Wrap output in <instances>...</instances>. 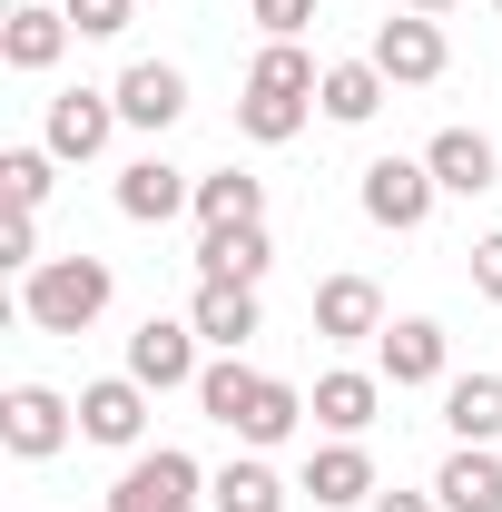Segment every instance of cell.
Returning a JSON list of instances; mask_svg holds the SVG:
<instances>
[{
  "instance_id": "cell-5",
  "label": "cell",
  "mask_w": 502,
  "mask_h": 512,
  "mask_svg": "<svg viewBox=\"0 0 502 512\" xmlns=\"http://www.w3.org/2000/svg\"><path fill=\"white\" fill-rule=\"evenodd\" d=\"M119 128H128V119H119V99H109V89H60V99H50V119H40V148H50L60 168H89Z\"/></svg>"
},
{
  "instance_id": "cell-23",
  "label": "cell",
  "mask_w": 502,
  "mask_h": 512,
  "mask_svg": "<svg viewBox=\"0 0 502 512\" xmlns=\"http://www.w3.org/2000/svg\"><path fill=\"white\" fill-rule=\"evenodd\" d=\"M207 512H286V483L266 453H237L227 473H207Z\"/></svg>"
},
{
  "instance_id": "cell-12",
  "label": "cell",
  "mask_w": 502,
  "mask_h": 512,
  "mask_svg": "<svg viewBox=\"0 0 502 512\" xmlns=\"http://www.w3.org/2000/svg\"><path fill=\"white\" fill-rule=\"evenodd\" d=\"M178 207H197L188 168H168V158H128V168H119V217H128V227H168Z\"/></svg>"
},
{
  "instance_id": "cell-3",
  "label": "cell",
  "mask_w": 502,
  "mask_h": 512,
  "mask_svg": "<svg viewBox=\"0 0 502 512\" xmlns=\"http://www.w3.org/2000/svg\"><path fill=\"white\" fill-rule=\"evenodd\" d=\"M69 434H79V394H60V384H10L0 394V444L20 463H50Z\"/></svg>"
},
{
  "instance_id": "cell-34",
  "label": "cell",
  "mask_w": 502,
  "mask_h": 512,
  "mask_svg": "<svg viewBox=\"0 0 502 512\" xmlns=\"http://www.w3.org/2000/svg\"><path fill=\"white\" fill-rule=\"evenodd\" d=\"M404 10H424V20H443V10H453V0H404Z\"/></svg>"
},
{
  "instance_id": "cell-33",
  "label": "cell",
  "mask_w": 502,
  "mask_h": 512,
  "mask_svg": "<svg viewBox=\"0 0 502 512\" xmlns=\"http://www.w3.org/2000/svg\"><path fill=\"white\" fill-rule=\"evenodd\" d=\"M365 512H443V503H434V493H375Z\"/></svg>"
},
{
  "instance_id": "cell-25",
  "label": "cell",
  "mask_w": 502,
  "mask_h": 512,
  "mask_svg": "<svg viewBox=\"0 0 502 512\" xmlns=\"http://www.w3.org/2000/svg\"><path fill=\"white\" fill-rule=\"evenodd\" d=\"M256 384H266V375H256L247 355H207V375H197L188 394L207 404V424H227V434H237V414L256 404Z\"/></svg>"
},
{
  "instance_id": "cell-31",
  "label": "cell",
  "mask_w": 502,
  "mask_h": 512,
  "mask_svg": "<svg viewBox=\"0 0 502 512\" xmlns=\"http://www.w3.org/2000/svg\"><path fill=\"white\" fill-rule=\"evenodd\" d=\"M306 20H315V0H256V30H266V40H296Z\"/></svg>"
},
{
  "instance_id": "cell-32",
  "label": "cell",
  "mask_w": 502,
  "mask_h": 512,
  "mask_svg": "<svg viewBox=\"0 0 502 512\" xmlns=\"http://www.w3.org/2000/svg\"><path fill=\"white\" fill-rule=\"evenodd\" d=\"M473 286H483V296H493V306H502V227H493V237H483V247H473Z\"/></svg>"
},
{
  "instance_id": "cell-6",
  "label": "cell",
  "mask_w": 502,
  "mask_h": 512,
  "mask_svg": "<svg viewBox=\"0 0 502 512\" xmlns=\"http://www.w3.org/2000/svg\"><path fill=\"white\" fill-rule=\"evenodd\" d=\"M375 375L394 384V394H414V384H453V335H443L434 316H394L375 335Z\"/></svg>"
},
{
  "instance_id": "cell-13",
  "label": "cell",
  "mask_w": 502,
  "mask_h": 512,
  "mask_svg": "<svg viewBox=\"0 0 502 512\" xmlns=\"http://www.w3.org/2000/svg\"><path fill=\"white\" fill-rule=\"evenodd\" d=\"M188 325L217 345V355H247V335L266 325V306H256V286H227V276H197L188 296Z\"/></svg>"
},
{
  "instance_id": "cell-20",
  "label": "cell",
  "mask_w": 502,
  "mask_h": 512,
  "mask_svg": "<svg viewBox=\"0 0 502 512\" xmlns=\"http://www.w3.org/2000/svg\"><path fill=\"white\" fill-rule=\"evenodd\" d=\"M266 266H276V237H266V227H207V237H197V276L266 286Z\"/></svg>"
},
{
  "instance_id": "cell-30",
  "label": "cell",
  "mask_w": 502,
  "mask_h": 512,
  "mask_svg": "<svg viewBox=\"0 0 502 512\" xmlns=\"http://www.w3.org/2000/svg\"><path fill=\"white\" fill-rule=\"evenodd\" d=\"M0 266H20V276L40 266V217H30V207H10V217H0Z\"/></svg>"
},
{
  "instance_id": "cell-26",
  "label": "cell",
  "mask_w": 502,
  "mask_h": 512,
  "mask_svg": "<svg viewBox=\"0 0 502 512\" xmlns=\"http://www.w3.org/2000/svg\"><path fill=\"white\" fill-rule=\"evenodd\" d=\"M247 89H266V99H315V89H325V69H315L296 40H266L256 69H247Z\"/></svg>"
},
{
  "instance_id": "cell-16",
  "label": "cell",
  "mask_w": 502,
  "mask_h": 512,
  "mask_svg": "<svg viewBox=\"0 0 502 512\" xmlns=\"http://www.w3.org/2000/svg\"><path fill=\"white\" fill-rule=\"evenodd\" d=\"M443 512H502V444H453L434 473Z\"/></svg>"
},
{
  "instance_id": "cell-21",
  "label": "cell",
  "mask_w": 502,
  "mask_h": 512,
  "mask_svg": "<svg viewBox=\"0 0 502 512\" xmlns=\"http://www.w3.org/2000/svg\"><path fill=\"white\" fill-rule=\"evenodd\" d=\"M207 227H266V178L207 168V178H197V237H207Z\"/></svg>"
},
{
  "instance_id": "cell-1",
  "label": "cell",
  "mask_w": 502,
  "mask_h": 512,
  "mask_svg": "<svg viewBox=\"0 0 502 512\" xmlns=\"http://www.w3.org/2000/svg\"><path fill=\"white\" fill-rule=\"evenodd\" d=\"M109 296H119L109 256H40L20 276V316L40 325V335H89V325L109 316Z\"/></svg>"
},
{
  "instance_id": "cell-22",
  "label": "cell",
  "mask_w": 502,
  "mask_h": 512,
  "mask_svg": "<svg viewBox=\"0 0 502 512\" xmlns=\"http://www.w3.org/2000/svg\"><path fill=\"white\" fill-rule=\"evenodd\" d=\"M443 424H453V444H502V375H453Z\"/></svg>"
},
{
  "instance_id": "cell-35",
  "label": "cell",
  "mask_w": 502,
  "mask_h": 512,
  "mask_svg": "<svg viewBox=\"0 0 502 512\" xmlns=\"http://www.w3.org/2000/svg\"><path fill=\"white\" fill-rule=\"evenodd\" d=\"M493 10H502V0H493Z\"/></svg>"
},
{
  "instance_id": "cell-19",
  "label": "cell",
  "mask_w": 502,
  "mask_h": 512,
  "mask_svg": "<svg viewBox=\"0 0 502 512\" xmlns=\"http://www.w3.org/2000/svg\"><path fill=\"white\" fill-rule=\"evenodd\" d=\"M384 99H394V79H384L375 60H325V89H315V109H325L335 128H365Z\"/></svg>"
},
{
  "instance_id": "cell-10",
  "label": "cell",
  "mask_w": 502,
  "mask_h": 512,
  "mask_svg": "<svg viewBox=\"0 0 502 512\" xmlns=\"http://www.w3.org/2000/svg\"><path fill=\"white\" fill-rule=\"evenodd\" d=\"M306 414L325 424V434H345V444H365V424L384 414V375H365V365H335V375H315Z\"/></svg>"
},
{
  "instance_id": "cell-18",
  "label": "cell",
  "mask_w": 502,
  "mask_h": 512,
  "mask_svg": "<svg viewBox=\"0 0 502 512\" xmlns=\"http://www.w3.org/2000/svg\"><path fill=\"white\" fill-rule=\"evenodd\" d=\"M306 493H315L325 512H345V503H375V493H384V483H375V453L335 434L325 453H306Z\"/></svg>"
},
{
  "instance_id": "cell-29",
  "label": "cell",
  "mask_w": 502,
  "mask_h": 512,
  "mask_svg": "<svg viewBox=\"0 0 502 512\" xmlns=\"http://www.w3.org/2000/svg\"><path fill=\"white\" fill-rule=\"evenodd\" d=\"M60 10H69L79 40H119L128 20H138V0H60Z\"/></svg>"
},
{
  "instance_id": "cell-14",
  "label": "cell",
  "mask_w": 502,
  "mask_h": 512,
  "mask_svg": "<svg viewBox=\"0 0 502 512\" xmlns=\"http://www.w3.org/2000/svg\"><path fill=\"white\" fill-rule=\"evenodd\" d=\"M424 168H434L443 197H483V188L502 178V158H493V138H483V128H434V138H424Z\"/></svg>"
},
{
  "instance_id": "cell-8",
  "label": "cell",
  "mask_w": 502,
  "mask_h": 512,
  "mask_svg": "<svg viewBox=\"0 0 502 512\" xmlns=\"http://www.w3.org/2000/svg\"><path fill=\"white\" fill-rule=\"evenodd\" d=\"M79 434L109 444V453H148V384H138V375L79 384Z\"/></svg>"
},
{
  "instance_id": "cell-4",
  "label": "cell",
  "mask_w": 502,
  "mask_h": 512,
  "mask_svg": "<svg viewBox=\"0 0 502 512\" xmlns=\"http://www.w3.org/2000/svg\"><path fill=\"white\" fill-rule=\"evenodd\" d=\"M355 197H365V217L375 227H394V237H414L424 217H434V168L424 158H365V178H355Z\"/></svg>"
},
{
  "instance_id": "cell-28",
  "label": "cell",
  "mask_w": 502,
  "mask_h": 512,
  "mask_svg": "<svg viewBox=\"0 0 502 512\" xmlns=\"http://www.w3.org/2000/svg\"><path fill=\"white\" fill-rule=\"evenodd\" d=\"M50 178H60V158H50V148H0V188H10V207H30V217H40Z\"/></svg>"
},
{
  "instance_id": "cell-27",
  "label": "cell",
  "mask_w": 502,
  "mask_h": 512,
  "mask_svg": "<svg viewBox=\"0 0 502 512\" xmlns=\"http://www.w3.org/2000/svg\"><path fill=\"white\" fill-rule=\"evenodd\" d=\"M306 109L315 99H266V89H247V99H237V128H247L256 148H286V138L306 128Z\"/></svg>"
},
{
  "instance_id": "cell-15",
  "label": "cell",
  "mask_w": 502,
  "mask_h": 512,
  "mask_svg": "<svg viewBox=\"0 0 502 512\" xmlns=\"http://www.w3.org/2000/svg\"><path fill=\"white\" fill-rule=\"evenodd\" d=\"M69 40H79V30H69V10H50V0H20V10H10V30H0V60L20 69V79H40V69H60Z\"/></svg>"
},
{
  "instance_id": "cell-2",
  "label": "cell",
  "mask_w": 502,
  "mask_h": 512,
  "mask_svg": "<svg viewBox=\"0 0 502 512\" xmlns=\"http://www.w3.org/2000/svg\"><path fill=\"white\" fill-rule=\"evenodd\" d=\"M197 503H207V473H197V453H178V444L128 453V473L109 483V512H197Z\"/></svg>"
},
{
  "instance_id": "cell-24",
  "label": "cell",
  "mask_w": 502,
  "mask_h": 512,
  "mask_svg": "<svg viewBox=\"0 0 502 512\" xmlns=\"http://www.w3.org/2000/svg\"><path fill=\"white\" fill-rule=\"evenodd\" d=\"M296 424H306V394H296L286 375H266V384H256V404L237 414V444H247V453H276Z\"/></svg>"
},
{
  "instance_id": "cell-9",
  "label": "cell",
  "mask_w": 502,
  "mask_h": 512,
  "mask_svg": "<svg viewBox=\"0 0 502 512\" xmlns=\"http://www.w3.org/2000/svg\"><path fill=\"white\" fill-rule=\"evenodd\" d=\"M197 345H207V335H197L188 316H148L138 335H128V375L148 384V394H178V384L207 375V365H197Z\"/></svg>"
},
{
  "instance_id": "cell-17",
  "label": "cell",
  "mask_w": 502,
  "mask_h": 512,
  "mask_svg": "<svg viewBox=\"0 0 502 512\" xmlns=\"http://www.w3.org/2000/svg\"><path fill=\"white\" fill-rule=\"evenodd\" d=\"M315 335H335V345L384 335V286L375 276H325V286H315Z\"/></svg>"
},
{
  "instance_id": "cell-7",
  "label": "cell",
  "mask_w": 502,
  "mask_h": 512,
  "mask_svg": "<svg viewBox=\"0 0 502 512\" xmlns=\"http://www.w3.org/2000/svg\"><path fill=\"white\" fill-rule=\"evenodd\" d=\"M365 60H375L394 89H434L443 69H453V50H443V20L404 10V20H375V50H365Z\"/></svg>"
},
{
  "instance_id": "cell-11",
  "label": "cell",
  "mask_w": 502,
  "mask_h": 512,
  "mask_svg": "<svg viewBox=\"0 0 502 512\" xmlns=\"http://www.w3.org/2000/svg\"><path fill=\"white\" fill-rule=\"evenodd\" d=\"M109 99H119V119H128V128H148V138H158V128H178V119H188V79H178V69H168V60H128Z\"/></svg>"
}]
</instances>
